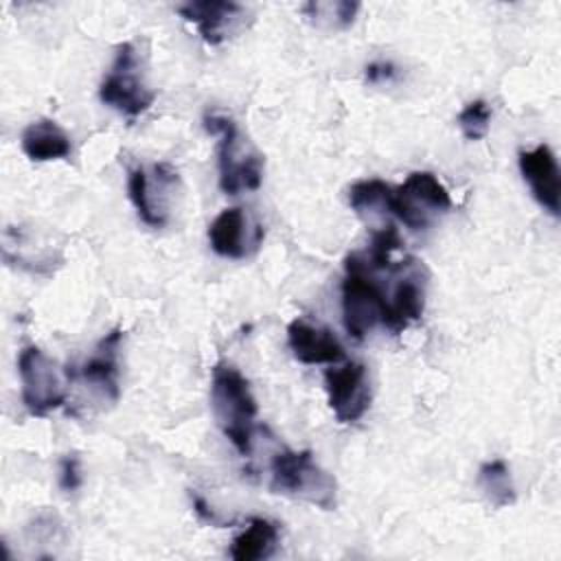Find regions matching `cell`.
I'll return each mask as SVG.
<instances>
[{
  "label": "cell",
  "instance_id": "6da1fadb",
  "mask_svg": "<svg viewBox=\"0 0 561 561\" xmlns=\"http://www.w3.org/2000/svg\"><path fill=\"white\" fill-rule=\"evenodd\" d=\"M210 408L224 436L241 456H250L259 405L250 381L237 366L228 362H217L213 366Z\"/></svg>",
  "mask_w": 561,
  "mask_h": 561
},
{
  "label": "cell",
  "instance_id": "7a4b0ae2",
  "mask_svg": "<svg viewBox=\"0 0 561 561\" xmlns=\"http://www.w3.org/2000/svg\"><path fill=\"white\" fill-rule=\"evenodd\" d=\"M270 491L307 502L322 511L337 506V482L324 471L309 449H278L270 460Z\"/></svg>",
  "mask_w": 561,
  "mask_h": 561
},
{
  "label": "cell",
  "instance_id": "3957f363",
  "mask_svg": "<svg viewBox=\"0 0 561 561\" xmlns=\"http://www.w3.org/2000/svg\"><path fill=\"white\" fill-rule=\"evenodd\" d=\"M204 127L208 134L219 136V142H217L219 188L226 195H239L241 191H256L263 182V156L243 138L237 123L230 116L206 114Z\"/></svg>",
  "mask_w": 561,
  "mask_h": 561
},
{
  "label": "cell",
  "instance_id": "277c9868",
  "mask_svg": "<svg viewBox=\"0 0 561 561\" xmlns=\"http://www.w3.org/2000/svg\"><path fill=\"white\" fill-rule=\"evenodd\" d=\"M383 311L386 294L377 283L366 254H348L342 280V320L346 333L353 340H364L377 324H381Z\"/></svg>",
  "mask_w": 561,
  "mask_h": 561
},
{
  "label": "cell",
  "instance_id": "5b68a950",
  "mask_svg": "<svg viewBox=\"0 0 561 561\" xmlns=\"http://www.w3.org/2000/svg\"><path fill=\"white\" fill-rule=\"evenodd\" d=\"M18 373L22 383V403L28 414L46 416L66 403V383H70L68 373L61 370L59 364L50 359L39 346L31 344L20 351Z\"/></svg>",
  "mask_w": 561,
  "mask_h": 561
},
{
  "label": "cell",
  "instance_id": "8992f818",
  "mask_svg": "<svg viewBox=\"0 0 561 561\" xmlns=\"http://www.w3.org/2000/svg\"><path fill=\"white\" fill-rule=\"evenodd\" d=\"M99 99L101 103L129 118L140 116L153 105L156 92L140 77V64L134 44L125 42L116 48L112 68L99 85Z\"/></svg>",
  "mask_w": 561,
  "mask_h": 561
},
{
  "label": "cell",
  "instance_id": "52a82bcc",
  "mask_svg": "<svg viewBox=\"0 0 561 561\" xmlns=\"http://www.w3.org/2000/svg\"><path fill=\"white\" fill-rule=\"evenodd\" d=\"M451 208L447 186L430 171H412L405 182L392 188L390 215L403 221L410 230H425L436 215Z\"/></svg>",
  "mask_w": 561,
  "mask_h": 561
},
{
  "label": "cell",
  "instance_id": "ba28073f",
  "mask_svg": "<svg viewBox=\"0 0 561 561\" xmlns=\"http://www.w3.org/2000/svg\"><path fill=\"white\" fill-rule=\"evenodd\" d=\"M178 184V173L171 164L158 162L151 173L147 169L136 167L129 171L127 191L129 199L138 213V217L151 226L162 228L169 219V191Z\"/></svg>",
  "mask_w": 561,
  "mask_h": 561
},
{
  "label": "cell",
  "instance_id": "9c48e42d",
  "mask_svg": "<svg viewBox=\"0 0 561 561\" xmlns=\"http://www.w3.org/2000/svg\"><path fill=\"white\" fill-rule=\"evenodd\" d=\"M324 390L329 408L340 423L359 421L370 408V381L368 370L362 362H346L337 368L324 370Z\"/></svg>",
  "mask_w": 561,
  "mask_h": 561
},
{
  "label": "cell",
  "instance_id": "30bf717a",
  "mask_svg": "<svg viewBox=\"0 0 561 561\" xmlns=\"http://www.w3.org/2000/svg\"><path fill=\"white\" fill-rule=\"evenodd\" d=\"M123 331L112 329L94 348V353L81 366H68V379L79 381L101 401L116 403L121 397L118 386V348Z\"/></svg>",
  "mask_w": 561,
  "mask_h": 561
},
{
  "label": "cell",
  "instance_id": "8fae6325",
  "mask_svg": "<svg viewBox=\"0 0 561 561\" xmlns=\"http://www.w3.org/2000/svg\"><path fill=\"white\" fill-rule=\"evenodd\" d=\"M263 234V226L239 206L221 210L208 226V243L224 259L250 256L259 250Z\"/></svg>",
  "mask_w": 561,
  "mask_h": 561
},
{
  "label": "cell",
  "instance_id": "7c38bea8",
  "mask_svg": "<svg viewBox=\"0 0 561 561\" xmlns=\"http://www.w3.org/2000/svg\"><path fill=\"white\" fill-rule=\"evenodd\" d=\"M178 13L186 22H193L202 39L210 46H217L243 31L248 20V9L232 0H191L180 4Z\"/></svg>",
  "mask_w": 561,
  "mask_h": 561
},
{
  "label": "cell",
  "instance_id": "4fadbf2b",
  "mask_svg": "<svg viewBox=\"0 0 561 561\" xmlns=\"http://www.w3.org/2000/svg\"><path fill=\"white\" fill-rule=\"evenodd\" d=\"M519 171L537 204L557 217L561 210V175L554 151L546 142H539L533 149H522Z\"/></svg>",
  "mask_w": 561,
  "mask_h": 561
},
{
  "label": "cell",
  "instance_id": "5bb4252c",
  "mask_svg": "<svg viewBox=\"0 0 561 561\" xmlns=\"http://www.w3.org/2000/svg\"><path fill=\"white\" fill-rule=\"evenodd\" d=\"M287 344L300 364H337L344 359V346L329 327L296 318L287 324Z\"/></svg>",
  "mask_w": 561,
  "mask_h": 561
},
{
  "label": "cell",
  "instance_id": "9a60e30c",
  "mask_svg": "<svg viewBox=\"0 0 561 561\" xmlns=\"http://www.w3.org/2000/svg\"><path fill=\"white\" fill-rule=\"evenodd\" d=\"M425 309V280L421 278V270L405 274L394 285L392 294L386 296V311L381 324L392 331L401 333L408 329L410 322L419 320Z\"/></svg>",
  "mask_w": 561,
  "mask_h": 561
},
{
  "label": "cell",
  "instance_id": "2e32d148",
  "mask_svg": "<svg viewBox=\"0 0 561 561\" xmlns=\"http://www.w3.org/2000/svg\"><path fill=\"white\" fill-rule=\"evenodd\" d=\"M20 145L24 156L33 162L64 160L72 151L68 134L50 118L28 123L20 136Z\"/></svg>",
  "mask_w": 561,
  "mask_h": 561
},
{
  "label": "cell",
  "instance_id": "e0dca14e",
  "mask_svg": "<svg viewBox=\"0 0 561 561\" xmlns=\"http://www.w3.org/2000/svg\"><path fill=\"white\" fill-rule=\"evenodd\" d=\"M278 526L265 517H252L248 526L232 539L230 557L234 561H263L278 548Z\"/></svg>",
  "mask_w": 561,
  "mask_h": 561
},
{
  "label": "cell",
  "instance_id": "ac0fdd59",
  "mask_svg": "<svg viewBox=\"0 0 561 561\" xmlns=\"http://www.w3.org/2000/svg\"><path fill=\"white\" fill-rule=\"evenodd\" d=\"M390 197H392V186H388L383 180L370 178V180H359L351 184L348 188V206L364 219H383L390 215Z\"/></svg>",
  "mask_w": 561,
  "mask_h": 561
},
{
  "label": "cell",
  "instance_id": "d6986e66",
  "mask_svg": "<svg viewBox=\"0 0 561 561\" xmlns=\"http://www.w3.org/2000/svg\"><path fill=\"white\" fill-rule=\"evenodd\" d=\"M478 486L493 508H504L515 502L511 469L502 458L489 460L478 471Z\"/></svg>",
  "mask_w": 561,
  "mask_h": 561
},
{
  "label": "cell",
  "instance_id": "ffe728a7",
  "mask_svg": "<svg viewBox=\"0 0 561 561\" xmlns=\"http://www.w3.org/2000/svg\"><path fill=\"white\" fill-rule=\"evenodd\" d=\"M359 4L357 2H346V0H335V2H307L302 11L307 18H311L313 24L327 26V28H344L355 20Z\"/></svg>",
  "mask_w": 561,
  "mask_h": 561
},
{
  "label": "cell",
  "instance_id": "44dd1931",
  "mask_svg": "<svg viewBox=\"0 0 561 561\" xmlns=\"http://www.w3.org/2000/svg\"><path fill=\"white\" fill-rule=\"evenodd\" d=\"M489 123H491V107L484 99H476L467 103L458 114V125L467 140H482L489 134Z\"/></svg>",
  "mask_w": 561,
  "mask_h": 561
},
{
  "label": "cell",
  "instance_id": "7402d4cb",
  "mask_svg": "<svg viewBox=\"0 0 561 561\" xmlns=\"http://www.w3.org/2000/svg\"><path fill=\"white\" fill-rule=\"evenodd\" d=\"M81 484V469H79V458L77 456H66L61 458L59 467V486L64 491H75Z\"/></svg>",
  "mask_w": 561,
  "mask_h": 561
},
{
  "label": "cell",
  "instance_id": "603a6c76",
  "mask_svg": "<svg viewBox=\"0 0 561 561\" xmlns=\"http://www.w3.org/2000/svg\"><path fill=\"white\" fill-rule=\"evenodd\" d=\"M397 75V68L388 61H379V64H370L366 66V81L370 83H377V81H390L394 79Z\"/></svg>",
  "mask_w": 561,
  "mask_h": 561
}]
</instances>
